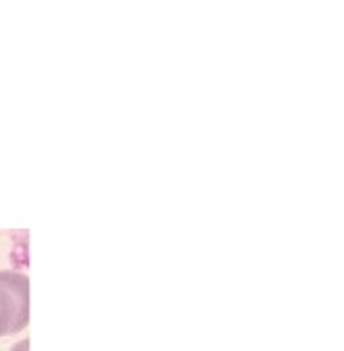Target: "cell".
I'll return each instance as SVG.
<instances>
[{"label":"cell","mask_w":344,"mask_h":351,"mask_svg":"<svg viewBox=\"0 0 344 351\" xmlns=\"http://www.w3.org/2000/svg\"><path fill=\"white\" fill-rule=\"evenodd\" d=\"M29 322V278L0 270V337L17 335Z\"/></svg>","instance_id":"cell-1"},{"label":"cell","mask_w":344,"mask_h":351,"mask_svg":"<svg viewBox=\"0 0 344 351\" xmlns=\"http://www.w3.org/2000/svg\"><path fill=\"white\" fill-rule=\"evenodd\" d=\"M27 347H29V341H23V343H19L13 351H27Z\"/></svg>","instance_id":"cell-2"}]
</instances>
